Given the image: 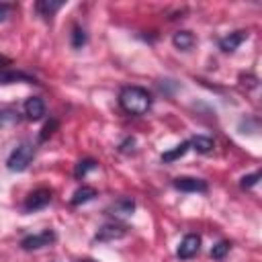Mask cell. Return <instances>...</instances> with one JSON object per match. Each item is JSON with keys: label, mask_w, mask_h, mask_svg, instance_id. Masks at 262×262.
<instances>
[{"label": "cell", "mask_w": 262, "mask_h": 262, "mask_svg": "<svg viewBox=\"0 0 262 262\" xmlns=\"http://www.w3.org/2000/svg\"><path fill=\"white\" fill-rule=\"evenodd\" d=\"M133 145H135V139H133V137H127V139L119 145V149L125 151V154H129V151H133Z\"/></svg>", "instance_id": "obj_24"}, {"label": "cell", "mask_w": 262, "mask_h": 262, "mask_svg": "<svg viewBox=\"0 0 262 262\" xmlns=\"http://www.w3.org/2000/svg\"><path fill=\"white\" fill-rule=\"evenodd\" d=\"M66 2H61V0H39V2H35V10H37V14L43 18V20H51L53 16H55V12L63 6Z\"/></svg>", "instance_id": "obj_11"}, {"label": "cell", "mask_w": 262, "mask_h": 262, "mask_svg": "<svg viewBox=\"0 0 262 262\" xmlns=\"http://www.w3.org/2000/svg\"><path fill=\"white\" fill-rule=\"evenodd\" d=\"M8 66H10V59L4 57V55H0V70H4V68H8Z\"/></svg>", "instance_id": "obj_25"}, {"label": "cell", "mask_w": 262, "mask_h": 262, "mask_svg": "<svg viewBox=\"0 0 262 262\" xmlns=\"http://www.w3.org/2000/svg\"><path fill=\"white\" fill-rule=\"evenodd\" d=\"M246 39H248V31H233V33H229V35H225V37L219 39V49H221L223 53H231V51H235Z\"/></svg>", "instance_id": "obj_10"}, {"label": "cell", "mask_w": 262, "mask_h": 262, "mask_svg": "<svg viewBox=\"0 0 262 262\" xmlns=\"http://www.w3.org/2000/svg\"><path fill=\"white\" fill-rule=\"evenodd\" d=\"M94 196H96V188H92V186H86V184H84V186H80V188L72 194V201H70V203H72L74 207H80V205H84V203L92 201Z\"/></svg>", "instance_id": "obj_14"}, {"label": "cell", "mask_w": 262, "mask_h": 262, "mask_svg": "<svg viewBox=\"0 0 262 262\" xmlns=\"http://www.w3.org/2000/svg\"><path fill=\"white\" fill-rule=\"evenodd\" d=\"M129 233V227L119 223V221H111V223H104L96 235H94V242H115V239H121Z\"/></svg>", "instance_id": "obj_5"}, {"label": "cell", "mask_w": 262, "mask_h": 262, "mask_svg": "<svg viewBox=\"0 0 262 262\" xmlns=\"http://www.w3.org/2000/svg\"><path fill=\"white\" fill-rule=\"evenodd\" d=\"M12 8H14V6H12L10 2H0V23H2V20H6V18L10 16Z\"/></svg>", "instance_id": "obj_23"}, {"label": "cell", "mask_w": 262, "mask_h": 262, "mask_svg": "<svg viewBox=\"0 0 262 262\" xmlns=\"http://www.w3.org/2000/svg\"><path fill=\"white\" fill-rule=\"evenodd\" d=\"M80 262H98V260H92V258H84V260H80Z\"/></svg>", "instance_id": "obj_26"}, {"label": "cell", "mask_w": 262, "mask_h": 262, "mask_svg": "<svg viewBox=\"0 0 262 262\" xmlns=\"http://www.w3.org/2000/svg\"><path fill=\"white\" fill-rule=\"evenodd\" d=\"M194 41H196V39H194V35H192L190 31H176L174 37H172V45H174L176 49H180V51L192 49Z\"/></svg>", "instance_id": "obj_13"}, {"label": "cell", "mask_w": 262, "mask_h": 262, "mask_svg": "<svg viewBox=\"0 0 262 262\" xmlns=\"http://www.w3.org/2000/svg\"><path fill=\"white\" fill-rule=\"evenodd\" d=\"M188 143H190L192 149H196L199 154H209V151H213V147H215L213 139L207 137V135H194L192 139H188Z\"/></svg>", "instance_id": "obj_15"}, {"label": "cell", "mask_w": 262, "mask_h": 262, "mask_svg": "<svg viewBox=\"0 0 262 262\" xmlns=\"http://www.w3.org/2000/svg\"><path fill=\"white\" fill-rule=\"evenodd\" d=\"M55 239H57V235H55L53 229H43L39 233H31V235L23 237L20 239V248L25 252H33V250H41L45 246H51Z\"/></svg>", "instance_id": "obj_3"}, {"label": "cell", "mask_w": 262, "mask_h": 262, "mask_svg": "<svg viewBox=\"0 0 262 262\" xmlns=\"http://www.w3.org/2000/svg\"><path fill=\"white\" fill-rule=\"evenodd\" d=\"M86 43H88L86 31H84L80 25H74V27H72V35H70V45H72L74 49H82Z\"/></svg>", "instance_id": "obj_17"}, {"label": "cell", "mask_w": 262, "mask_h": 262, "mask_svg": "<svg viewBox=\"0 0 262 262\" xmlns=\"http://www.w3.org/2000/svg\"><path fill=\"white\" fill-rule=\"evenodd\" d=\"M25 115L29 121H39L45 115V102L41 96H31L25 102Z\"/></svg>", "instance_id": "obj_12"}, {"label": "cell", "mask_w": 262, "mask_h": 262, "mask_svg": "<svg viewBox=\"0 0 262 262\" xmlns=\"http://www.w3.org/2000/svg\"><path fill=\"white\" fill-rule=\"evenodd\" d=\"M20 121V115L16 111H0V127H10V125H16Z\"/></svg>", "instance_id": "obj_20"}, {"label": "cell", "mask_w": 262, "mask_h": 262, "mask_svg": "<svg viewBox=\"0 0 262 262\" xmlns=\"http://www.w3.org/2000/svg\"><path fill=\"white\" fill-rule=\"evenodd\" d=\"M229 250H231V244H229L227 239H221V242H217V244L211 248V258H213V260H223Z\"/></svg>", "instance_id": "obj_19"}, {"label": "cell", "mask_w": 262, "mask_h": 262, "mask_svg": "<svg viewBox=\"0 0 262 262\" xmlns=\"http://www.w3.org/2000/svg\"><path fill=\"white\" fill-rule=\"evenodd\" d=\"M16 82H27V84H39L35 76L23 72V70H16V68H4L0 70V84L6 86V84H16Z\"/></svg>", "instance_id": "obj_8"}, {"label": "cell", "mask_w": 262, "mask_h": 262, "mask_svg": "<svg viewBox=\"0 0 262 262\" xmlns=\"http://www.w3.org/2000/svg\"><path fill=\"white\" fill-rule=\"evenodd\" d=\"M172 184H174V188H178V190H182V192H199V194L209 192L207 180L194 178V176H178V178H174Z\"/></svg>", "instance_id": "obj_6"}, {"label": "cell", "mask_w": 262, "mask_h": 262, "mask_svg": "<svg viewBox=\"0 0 262 262\" xmlns=\"http://www.w3.org/2000/svg\"><path fill=\"white\" fill-rule=\"evenodd\" d=\"M33 158H35V145L31 141H23L6 158V168L10 172H25L31 166Z\"/></svg>", "instance_id": "obj_2"}, {"label": "cell", "mask_w": 262, "mask_h": 262, "mask_svg": "<svg viewBox=\"0 0 262 262\" xmlns=\"http://www.w3.org/2000/svg\"><path fill=\"white\" fill-rule=\"evenodd\" d=\"M188 147H190V143H188V141H182V143L174 145L172 149H168V151H164V154H162V162H164V164L176 162L178 158H182V156L188 151Z\"/></svg>", "instance_id": "obj_16"}, {"label": "cell", "mask_w": 262, "mask_h": 262, "mask_svg": "<svg viewBox=\"0 0 262 262\" xmlns=\"http://www.w3.org/2000/svg\"><path fill=\"white\" fill-rule=\"evenodd\" d=\"M96 166H98L96 160H92V158H84V160H80V162L76 164V168H74V176L80 180V178H84L90 170H94Z\"/></svg>", "instance_id": "obj_18"}, {"label": "cell", "mask_w": 262, "mask_h": 262, "mask_svg": "<svg viewBox=\"0 0 262 262\" xmlns=\"http://www.w3.org/2000/svg\"><path fill=\"white\" fill-rule=\"evenodd\" d=\"M55 127H57V121H55V119H51V121H49V123L43 127L41 135H39V141H47V137H51V135H53Z\"/></svg>", "instance_id": "obj_22"}, {"label": "cell", "mask_w": 262, "mask_h": 262, "mask_svg": "<svg viewBox=\"0 0 262 262\" xmlns=\"http://www.w3.org/2000/svg\"><path fill=\"white\" fill-rule=\"evenodd\" d=\"M51 196H53L51 188H45V186L35 188V190L29 192V196L25 199V203H23V211H25V213H33V211L45 209V207L51 203Z\"/></svg>", "instance_id": "obj_4"}, {"label": "cell", "mask_w": 262, "mask_h": 262, "mask_svg": "<svg viewBox=\"0 0 262 262\" xmlns=\"http://www.w3.org/2000/svg\"><path fill=\"white\" fill-rule=\"evenodd\" d=\"M151 94L143 86H125L119 92V104L121 108L131 117H141L151 108Z\"/></svg>", "instance_id": "obj_1"}, {"label": "cell", "mask_w": 262, "mask_h": 262, "mask_svg": "<svg viewBox=\"0 0 262 262\" xmlns=\"http://www.w3.org/2000/svg\"><path fill=\"white\" fill-rule=\"evenodd\" d=\"M133 211H135V201L131 196H121L115 203H111V207L106 209V213L115 219H125V217L133 215Z\"/></svg>", "instance_id": "obj_9"}, {"label": "cell", "mask_w": 262, "mask_h": 262, "mask_svg": "<svg viewBox=\"0 0 262 262\" xmlns=\"http://www.w3.org/2000/svg\"><path fill=\"white\" fill-rule=\"evenodd\" d=\"M199 250H201V237L196 233H188V235L182 237V242L176 250V256L180 260H190L199 254Z\"/></svg>", "instance_id": "obj_7"}, {"label": "cell", "mask_w": 262, "mask_h": 262, "mask_svg": "<svg viewBox=\"0 0 262 262\" xmlns=\"http://www.w3.org/2000/svg\"><path fill=\"white\" fill-rule=\"evenodd\" d=\"M258 180H260V172L256 170V172H252V174H248V176H244V178L239 180V186H242L244 190H248V188H252V186H256V184H258Z\"/></svg>", "instance_id": "obj_21"}]
</instances>
